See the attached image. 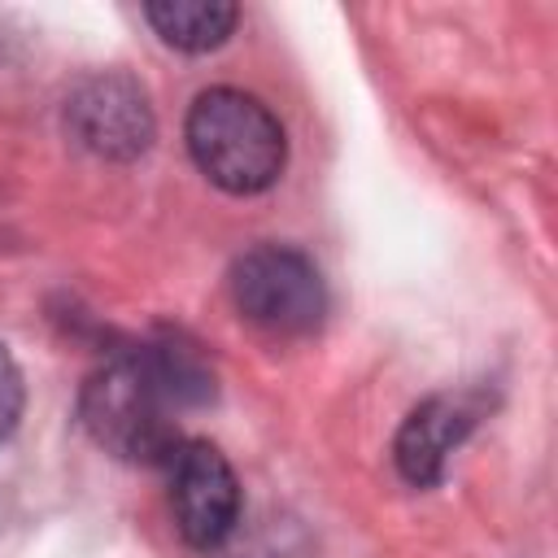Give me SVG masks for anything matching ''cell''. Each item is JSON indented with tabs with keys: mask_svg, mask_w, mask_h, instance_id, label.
I'll return each instance as SVG.
<instances>
[{
	"mask_svg": "<svg viewBox=\"0 0 558 558\" xmlns=\"http://www.w3.org/2000/svg\"><path fill=\"white\" fill-rule=\"evenodd\" d=\"M209 392L214 379L192 349H122L87 375L78 392V423L105 453L140 466H166L183 440L179 414L209 401Z\"/></svg>",
	"mask_w": 558,
	"mask_h": 558,
	"instance_id": "6da1fadb",
	"label": "cell"
},
{
	"mask_svg": "<svg viewBox=\"0 0 558 558\" xmlns=\"http://www.w3.org/2000/svg\"><path fill=\"white\" fill-rule=\"evenodd\" d=\"M170 514L192 549H218L240 523V480L209 440H179L166 458Z\"/></svg>",
	"mask_w": 558,
	"mask_h": 558,
	"instance_id": "5b68a950",
	"label": "cell"
},
{
	"mask_svg": "<svg viewBox=\"0 0 558 558\" xmlns=\"http://www.w3.org/2000/svg\"><path fill=\"white\" fill-rule=\"evenodd\" d=\"M183 140L196 170L231 196H257L275 187L288 166L283 122L270 113L266 100L240 87L201 92L187 109Z\"/></svg>",
	"mask_w": 558,
	"mask_h": 558,
	"instance_id": "7a4b0ae2",
	"label": "cell"
},
{
	"mask_svg": "<svg viewBox=\"0 0 558 558\" xmlns=\"http://www.w3.org/2000/svg\"><path fill=\"white\" fill-rule=\"evenodd\" d=\"M471 427H475V410L462 397H427L423 405H414L392 445V462L401 480L414 488L440 484L449 453L466 440Z\"/></svg>",
	"mask_w": 558,
	"mask_h": 558,
	"instance_id": "8992f818",
	"label": "cell"
},
{
	"mask_svg": "<svg viewBox=\"0 0 558 558\" xmlns=\"http://www.w3.org/2000/svg\"><path fill=\"white\" fill-rule=\"evenodd\" d=\"M235 310L270 336H305L327 314V288L318 266L288 244H257L231 266Z\"/></svg>",
	"mask_w": 558,
	"mask_h": 558,
	"instance_id": "3957f363",
	"label": "cell"
},
{
	"mask_svg": "<svg viewBox=\"0 0 558 558\" xmlns=\"http://www.w3.org/2000/svg\"><path fill=\"white\" fill-rule=\"evenodd\" d=\"M65 126L78 148H87L105 161H131V157L148 153V144L157 135L148 92L122 70L83 78L65 100Z\"/></svg>",
	"mask_w": 558,
	"mask_h": 558,
	"instance_id": "277c9868",
	"label": "cell"
},
{
	"mask_svg": "<svg viewBox=\"0 0 558 558\" xmlns=\"http://www.w3.org/2000/svg\"><path fill=\"white\" fill-rule=\"evenodd\" d=\"M22 405H26L22 371H17L13 353L0 344V445L13 436V427H17V418H22Z\"/></svg>",
	"mask_w": 558,
	"mask_h": 558,
	"instance_id": "ba28073f",
	"label": "cell"
},
{
	"mask_svg": "<svg viewBox=\"0 0 558 558\" xmlns=\"http://www.w3.org/2000/svg\"><path fill=\"white\" fill-rule=\"evenodd\" d=\"M148 26L179 52H209L231 39L240 9L231 0H157L144 4Z\"/></svg>",
	"mask_w": 558,
	"mask_h": 558,
	"instance_id": "52a82bcc",
	"label": "cell"
}]
</instances>
